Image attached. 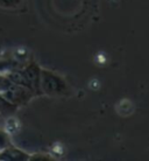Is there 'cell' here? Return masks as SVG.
<instances>
[{
  "mask_svg": "<svg viewBox=\"0 0 149 161\" xmlns=\"http://www.w3.org/2000/svg\"><path fill=\"white\" fill-rule=\"evenodd\" d=\"M41 91L48 96H67L70 92L68 83L62 76L47 69L41 70Z\"/></svg>",
  "mask_w": 149,
  "mask_h": 161,
  "instance_id": "6da1fadb",
  "label": "cell"
},
{
  "mask_svg": "<svg viewBox=\"0 0 149 161\" xmlns=\"http://www.w3.org/2000/svg\"><path fill=\"white\" fill-rule=\"evenodd\" d=\"M1 93L8 102H11L18 108L27 105L35 96V93L33 92L30 89L19 84H14V83H12Z\"/></svg>",
  "mask_w": 149,
  "mask_h": 161,
  "instance_id": "7a4b0ae2",
  "label": "cell"
},
{
  "mask_svg": "<svg viewBox=\"0 0 149 161\" xmlns=\"http://www.w3.org/2000/svg\"><path fill=\"white\" fill-rule=\"evenodd\" d=\"M20 69L21 73L26 77V80H28L29 85L32 88L33 92L35 93V96L42 95V91H41V70H42V68L35 62H30Z\"/></svg>",
  "mask_w": 149,
  "mask_h": 161,
  "instance_id": "3957f363",
  "label": "cell"
},
{
  "mask_svg": "<svg viewBox=\"0 0 149 161\" xmlns=\"http://www.w3.org/2000/svg\"><path fill=\"white\" fill-rule=\"evenodd\" d=\"M30 154L24 152L22 149L18 148L15 146H8L5 149L0 151V160H15V161H24L29 160Z\"/></svg>",
  "mask_w": 149,
  "mask_h": 161,
  "instance_id": "277c9868",
  "label": "cell"
},
{
  "mask_svg": "<svg viewBox=\"0 0 149 161\" xmlns=\"http://www.w3.org/2000/svg\"><path fill=\"white\" fill-rule=\"evenodd\" d=\"M18 110V106H15L14 104H12L11 102H8L3 93L0 92V113L4 116V117H11L14 113L16 112Z\"/></svg>",
  "mask_w": 149,
  "mask_h": 161,
  "instance_id": "5b68a950",
  "label": "cell"
},
{
  "mask_svg": "<svg viewBox=\"0 0 149 161\" xmlns=\"http://www.w3.org/2000/svg\"><path fill=\"white\" fill-rule=\"evenodd\" d=\"M11 145H13L11 136L8 134L7 131H5L3 127H0V151H3Z\"/></svg>",
  "mask_w": 149,
  "mask_h": 161,
  "instance_id": "8992f818",
  "label": "cell"
},
{
  "mask_svg": "<svg viewBox=\"0 0 149 161\" xmlns=\"http://www.w3.org/2000/svg\"><path fill=\"white\" fill-rule=\"evenodd\" d=\"M24 0H0V7L7 8V9H14L19 7L22 4Z\"/></svg>",
  "mask_w": 149,
  "mask_h": 161,
  "instance_id": "52a82bcc",
  "label": "cell"
},
{
  "mask_svg": "<svg viewBox=\"0 0 149 161\" xmlns=\"http://www.w3.org/2000/svg\"><path fill=\"white\" fill-rule=\"evenodd\" d=\"M51 158L49 155H42V154H36V155H30L29 160H50Z\"/></svg>",
  "mask_w": 149,
  "mask_h": 161,
  "instance_id": "ba28073f",
  "label": "cell"
},
{
  "mask_svg": "<svg viewBox=\"0 0 149 161\" xmlns=\"http://www.w3.org/2000/svg\"><path fill=\"white\" fill-rule=\"evenodd\" d=\"M5 119H6V117H4V116L0 113V127H3V125L5 124Z\"/></svg>",
  "mask_w": 149,
  "mask_h": 161,
  "instance_id": "9c48e42d",
  "label": "cell"
}]
</instances>
